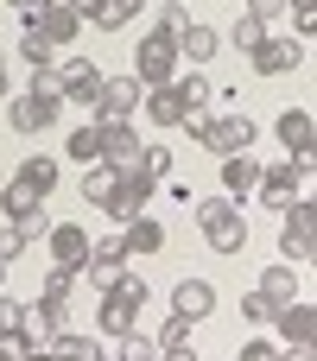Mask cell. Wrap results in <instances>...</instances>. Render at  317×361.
<instances>
[{
    "label": "cell",
    "instance_id": "1",
    "mask_svg": "<svg viewBox=\"0 0 317 361\" xmlns=\"http://www.w3.org/2000/svg\"><path fill=\"white\" fill-rule=\"evenodd\" d=\"M191 222L203 228L210 254H248V216H241L235 197H203V203H191Z\"/></svg>",
    "mask_w": 317,
    "mask_h": 361
},
{
    "label": "cell",
    "instance_id": "2",
    "mask_svg": "<svg viewBox=\"0 0 317 361\" xmlns=\"http://www.w3.org/2000/svg\"><path fill=\"white\" fill-rule=\"evenodd\" d=\"M146 305H152L146 279H140V273H127L114 292H102V305H95V330L121 343V336H133V330H140V311H146Z\"/></svg>",
    "mask_w": 317,
    "mask_h": 361
},
{
    "label": "cell",
    "instance_id": "3",
    "mask_svg": "<svg viewBox=\"0 0 317 361\" xmlns=\"http://www.w3.org/2000/svg\"><path fill=\"white\" fill-rule=\"evenodd\" d=\"M311 254H317V197L299 190V197L280 209V260H286V267H305Z\"/></svg>",
    "mask_w": 317,
    "mask_h": 361
},
{
    "label": "cell",
    "instance_id": "4",
    "mask_svg": "<svg viewBox=\"0 0 317 361\" xmlns=\"http://www.w3.org/2000/svg\"><path fill=\"white\" fill-rule=\"evenodd\" d=\"M178 70H184V57H178V38L152 25V32L140 38V51H133V70H127V76H133L140 89H165Z\"/></svg>",
    "mask_w": 317,
    "mask_h": 361
},
{
    "label": "cell",
    "instance_id": "5",
    "mask_svg": "<svg viewBox=\"0 0 317 361\" xmlns=\"http://www.w3.org/2000/svg\"><path fill=\"white\" fill-rule=\"evenodd\" d=\"M19 25L38 32L44 44H57V51H70V44L83 38V13L64 6V0H51V6H19Z\"/></svg>",
    "mask_w": 317,
    "mask_h": 361
},
{
    "label": "cell",
    "instance_id": "6",
    "mask_svg": "<svg viewBox=\"0 0 317 361\" xmlns=\"http://www.w3.org/2000/svg\"><path fill=\"white\" fill-rule=\"evenodd\" d=\"M152 190H159V184H152V178H146L140 165H127V171L114 178V190H108V203H102V216H108V222L121 228V222H133V216H146V203H152Z\"/></svg>",
    "mask_w": 317,
    "mask_h": 361
},
{
    "label": "cell",
    "instance_id": "7",
    "mask_svg": "<svg viewBox=\"0 0 317 361\" xmlns=\"http://www.w3.org/2000/svg\"><path fill=\"white\" fill-rule=\"evenodd\" d=\"M0 216H6L13 228H25L32 241H44V228H51V209H44V197H38L32 184H19V178L0 190Z\"/></svg>",
    "mask_w": 317,
    "mask_h": 361
},
{
    "label": "cell",
    "instance_id": "8",
    "mask_svg": "<svg viewBox=\"0 0 317 361\" xmlns=\"http://www.w3.org/2000/svg\"><path fill=\"white\" fill-rule=\"evenodd\" d=\"M254 140H261V127L248 121V114H210V127H203V152H216V159H229V152H254Z\"/></svg>",
    "mask_w": 317,
    "mask_h": 361
},
{
    "label": "cell",
    "instance_id": "9",
    "mask_svg": "<svg viewBox=\"0 0 317 361\" xmlns=\"http://www.w3.org/2000/svg\"><path fill=\"white\" fill-rule=\"evenodd\" d=\"M140 82L133 76H102V89H95V102H89V121H133L140 114Z\"/></svg>",
    "mask_w": 317,
    "mask_h": 361
},
{
    "label": "cell",
    "instance_id": "10",
    "mask_svg": "<svg viewBox=\"0 0 317 361\" xmlns=\"http://www.w3.org/2000/svg\"><path fill=\"white\" fill-rule=\"evenodd\" d=\"M305 51H311L305 38H273V32H267V38L248 51V63H254V76H286V70L305 63Z\"/></svg>",
    "mask_w": 317,
    "mask_h": 361
},
{
    "label": "cell",
    "instance_id": "11",
    "mask_svg": "<svg viewBox=\"0 0 317 361\" xmlns=\"http://www.w3.org/2000/svg\"><path fill=\"white\" fill-rule=\"evenodd\" d=\"M6 102H13V108H6V127H13V133H25V140H32V133H44V127H57V114H64V102H57V95H6Z\"/></svg>",
    "mask_w": 317,
    "mask_h": 361
},
{
    "label": "cell",
    "instance_id": "12",
    "mask_svg": "<svg viewBox=\"0 0 317 361\" xmlns=\"http://www.w3.org/2000/svg\"><path fill=\"white\" fill-rule=\"evenodd\" d=\"M95 89H102L95 57H64V63H57V95H64L70 108H89V102H95Z\"/></svg>",
    "mask_w": 317,
    "mask_h": 361
},
{
    "label": "cell",
    "instance_id": "13",
    "mask_svg": "<svg viewBox=\"0 0 317 361\" xmlns=\"http://www.w3.org/2000/svg\"><path fill=\"white\" fill-rule=\"evenodd\" d=\"M299 190H305L299 165H292V159H273V165H261V184H254V203H267V209H286V203H292Z\"/></svg>",
    "mask_w": 317,
    "mask_h": 361
},
{
    "label": "cell",
    "instance_id": "14",
    "mask_svg": "<svg viewBox=\"0 0 317 361\" xmlns=\"http://www.w3.org/2000/svg\"><path fill=\"white\" fill-rule=\"evenodd\" d=\"M44 254H51V267L83 273V260H89V228H83V222H51V228H44Z\"/></svg>",
    "mask_w": 317,
    "mask_h": 361
},
{
    "label": "cell",
    "instance_id": "15",
    "mask_svg": "<svg viewBox=\"0 0 317 361\" xmlns=\"http://www.w3.org/2000/svg\"><path fill=\"white\" fill-rule=\"evenodd\" d=\"M273 330H280V343H286V349H311V343H317V311H311V298L273 305Z\"/></svg>",
    "mask_w": 317,
    "mask_h": 361
},
{
    "label": "cell",
    "instance_id": "16",
    "mask_svg": "<svg viewBox=\"0 0 317 361\" xmlns=\"http://www.w3.org/2000/svg\"><path fill=\"white\" fill-rule=\"evenodd\" d=\"M273 133H280L286 159H311V152H317V121H311V108H305V102H299V108H286V114L273 121Z\"/></svg>",
    "mask_w": 317,
    "mask_h": 361
},
{
    "label": "cell",
    "instance_id": "17",
    "mask_svg": "<svg viewBox=\"0 0 317 361\" xmlns=\"http://www.w3.org/2000/svg\"><path fill=\"white\" fill-rule=\"evenodd\" d=\"M95 133H102V159H108L114 171H127V165L140 159V127H133V121H95Z\"/></svg>",
    "mask_w": 317,
    "mask_h": 361
},
{
    "label": "cell",
    "instance_id": "18",
    "mask_svg": "<svg viewBox=\"0 0 317 361\" xmlns=\"http://www.w3.org/2000/svg\"><path fill=\"white\" fill-rule=\"evenodd\" d=\"M254 184H261V159H254V152H229V159H222V197L248 203Z\"/></svg>",
    "mask_w": 317,
    "mask_h": 361
},
{
    "label": "cell",
    "instance_id": "19",
    "mask_svg": "<svg viewBox=\"0 0 317 361\" xmlns=\"http://www.w3.org/2000/svg\"><path fill=\"white\" fill-rule=\"evenodd\" d=\"M172 311L191 317V324H203V317L216 311V286H210V279H178V286H172Z\"/></svg>",
    "mask_w": 317,
    "mask_h": 361
},
{
    "label": "cell",
    "instance_id": "20",
    "mask_svg": "<svg viewBox=\"0 0 317 361\" xmlns=\"http://www.w3.org/2000/svg\"><path fill=\"white\" fill-rule=\"evenodd\" d=\"M13 178H19V184H32L38 197H51V190L64 184V165H57V152H25Z\"/></svg>",
    "mask_w": 317,
    "mask_h": 361
},
{
    "label": "cell",
    "instance_id": "21",
    "mask_svg": "<svg viewBox=\"0 0 317 361\" xmlns=\"http://www.w3.org/2000/svg\"><path fill=\"white\" fill-rule=\"evenodd\" d=\"M114 235H121L127 260H133V254H159V247H165V222H159V216H133V222H121Z\"/></svg>",
    "mask_w": 317,
    "mask_h": 361
},
{
    "label": "cell",
    "instance_id": "22",
    "mask_svg": "<svg viewBox=\"0 0 317 361\" xmlns=\"http://www.w3.org/2000/svg\"><path fill=\"white\" fill-rule=\"evenodd\" d=\"M216 51H222V32H216V25H197V19H191V25L178 32V57H184V63H210Z\"/></svg>",
    "mask_w": 317,
    "mask_h": 361
},
{
    "label": "cell",
    "instance_id": "23",
    "mask_svg": "<svg viewBox=\"0 0 317 361\" xmlns=\"http://www.w3.org/2000/svg\"><path fill=\"white\" fill-rule=\"evenodd\" d=\"M64 311H70V305H51V298H32V305H25V336H32V343H51V336L64 330Z\"/></svg>",
    "mask_w": 317,
    "mask_h": 361
},
{
    "label": "cell",
    "instance_id": "24",
    "mask_svg": "<svg viewBox=\"0 0 317 361\" xmlns=\"http://www.w3.org/2000/svg\"><path fill=\"white\" fill-rule=\"evenodd\" d=\"M140 6H146V0H95V6H89V25H95V32H127V25L140 19Z\"/></svg>",
    "mask_w": 317,
    "mask_h": 361
},
{
    "label": "cell",
    "instance_id": "25",
    "mask_svg": "<svg viewBox=\"0 0 317 361\" xmlns=\"http://www.w3.org/2000/svg\"><path fill=\"white\" fill-rule=\"evenodd\" d=\"M114 178H121V171H114L108 159H95V165H83V178H76V197L102 209V203H108V190H114Z\"/></svg>",
    "mask_w": 317,
    "mask_h": 361
},
{
    "label": "cell",
    "instance_id": "26",
    "mask_svg": "<svg viewBox=\"0 0 317 361\" xmlns=\"http://www.w3.org/2000/svg\"><path fill=\"white\" fill-rule=\"evenodd\" d=\"M254 292H267L273 305H292V298H299V267H286V260H273V267L261 273V286H254Z\"/></svg>",
    "mask_w": 317,
    "mask_h": 361
},
{
    "label": "cell",
    "instance_id": "27",
    "mask_svg": "<svg viewBox=\"0 0 317 361\" xmlns=\"http://www.w3.org/2000/svg\"><path fill=\"white\" fill-rule=\"evenodd\" d=\"M44 349H51L57 361H95V355H102V343H95V336H83V330H57Z\"/></svg>",
    "mask_w": 317,
    "mask_h": 361
},
{
    "label": "cell",
    "instance_id": "28",
    "mask_svg": "<svg viewBox=\"0 0 317 361\" xmlns=\"http://www.w3.org/2000/svg\"><path fill=\"white\" fill-rule=\"evenodd\" d=\"M222 38H229V44H235V51H254V44H261V38H267V19H261V13H254V6H241V13H235V25H229V32H222Z\"/></svg>",
    "mask_w": 317,
    "mask_h": 361
},
{
    "label": "cell",
    "instance_id": "29",
    "mask_svg": "<svg viewBox=\"0 0 317 361\" xmlns=\"http://www.w3.org/2000/svg\"><path fill=\"white\" fill-rule=\"evenodd\" d=\"M172 95L184 102V114H191V108H210V102H216V89H210V76H197V70H191V76L178 70V76H172Z\"/></svg>",
    "mask_w": 317,
    "mask_h": 361
},
{
    "label": "cell",
    "instance_id": "30",
    "mask_svg": "<svg viewBox=\"0 0 317 361\" xmlns=\"http://www.w3.org/2000/svg\"><path fill=\"white\" fill-rule=\"evenodd\" d=\"M64 152H70L76 165H95V159H102V133H95V121H83V127L64 140Z\"/></svg>",
    "mask_w": 317,
    "mask_h": 361
},
{
    "label": "cell",
    "instance_id": "31",
    "mask_svg": "<svg viewBox=\"0 0 317 361\" xmlns=\"http://www.w3.org/2000/svg\"><path fill=\"white\" fill-rule=\"evenodd\" d=\"M83 279H89L95 292H114V286L127 279V260H95V254H89V260H83Z\"/></svg>",
    "mask_w": 317,
    "mask_h": 361
},
{
    "label": "cell",
    "instance_id": "32",
    "mask_svg": "<svg viewBox=\"0 0 317 361\" xmlns=\"http://www.w3.org/2000/svg\"><path fill=\"white\" fill-rule=\"evenodd\" d=\"M76 279H83V273H70V267H44V286H38V298H51V305H70V298H76Z\"/></svg>",
    "mask_w": 317,
    "mask_h": 361
},
{
    "label": "cell",
    "instance_id": "33",
    "mask_svg": "<svg viewBox=\"0 0 317 361\" xmlns=\"http://www.w3.org/2000/svg\"><path fill=\"white\" fill-rule=\"evenodd\" d=\"M133 165H140L152 184H165V178H172V146H140V159H133Z\"/></svg>",
    "mask_w": 317,
    "mask_h": 361
},
{
    "label": "cell",
    "instance_id": "34",
    "mask_svg": "<svg viewBox=\"0 0 317 361\" xmlns=\"http://www.w3.org/2000/svg\"><path fill=\"white\" fill-rule=\"evenodd\" d=\"M19 57H25L32 70H44V63H57V44H44L38 32H19Z\"/></svg>",
    "mask_w": 317,
    "mask_h": 361
},
{
    "label": "cell",
    "instance_id": "35",
    "mask_svg": "<svg viewBox=\"0 0 317 361\" xmlns=\"http://www.w3.org/2000/svg\"><path fill=\"white\" fill-rule=\"evenodd\" d=\"M121 361H159V343L146 336V330H133V336H121V349H114Z\"/></svg>",
    "mask_w": 317,
    "mask_h": 361
},
{
    "label": "cell",
    "instance_id": "36",
    "mask_svg": "<svg viewBox=\"0 0 317 361\" xmlns=\"http://www.w3.org/2000/svg\"><path fill=\"white\" fill-rule=\"evenodd\" d=\"M152 343H159V349H184V343H191V317H178V311H172V317L159 324V336H152Z\"/></svg>",
    "mask_w": 317,
    "mask_h": 361
},
{
    "label": "cell",
    "instance_id": "37",
    "mask_svg": "<svg viewBox=\"0 0 317 361\" xmlns=\"http://www.w3.org/2000/svg\"><path fill=\"white\" fill-rule=\"evenodd\" d=\"M241 317H248L254 330H267V324H273V298H267V292H248V298H241Z\"/></svg>",
    "mask_w": 317,
    "mask_h": 361
},
{
    "label": "cell",
    "instance_id": "38",
    "mask_svg": "<svg viewBox=\"0 0 317 361\" xmlns=\"http://www.w3.org/2000/svg\"><path fill=\"white\" fill-rule=\"evenodd\" d=\"M184 25H191V6H184V0H165V6H159V32H172V38H178Z\"/></svg>",
    "mask_w": 317,
    "mask_h": 361
},
{
    "label": "cell",
    "instance_id": "39",
    "mask_svg": "<svg viewBox=\"0 0 317 361\" xmlns=\"http://www.w3.org/2000/svg\"><path fill=\"white\" fill-rule=\"evenodd\" d=\"M25 247H32V235H25V228H13V222H6V228H0V260H6V267H13V260H19V254H25Z\"/></svg>",
    "mask_w": 317,
    "mask_h": 361
},
{
    "label": "cell",
    "instance_id": "40",
    "mask_svg": "<svg viewBox=\"0 0 317 361\" xmlns=\"http://www.w3.org/2000/svg\"><path fill=\"white\" fill-rule=\"evenodd\" d=\"M235 361H280V343H267V336H248V343L235 349Z\"/></svg>",
    "mask_w": 317,
    "mask_h": 361
},
{
    "label": "cell",
    "instance_id": "41",
    "mask_svg": "<svg viewBox=\"0 0 317 361\" xmlns=\"http://www.w3.org/2000/svg\"><path fill=\"white\" fill-rule=\"evenodd\" d=\"M25 349H32L25 330H0V361H25Z\"/></svg>",
    "mask_w": 317,
    "mask_h": 361
},
{
    "label": "cell",
    "instance_id": "42",
    "mask_svg": "<svg viewBox=\"0 0 317 361\" xmlns=\"http://www.w3.org/2000/svg\"><path fill=\"white\" fill-rule=\"evenodd\" d=\"M0 330H25V298H6L0 292Z\"/></svg>",
    "mask_w": 317,
    "mask_h": 361
},
{
    "label": "cell",
    "instance_id": "43",
    "mask_svg": "<svg viewBox=\"0 0 317 361\" xmlns=\"http://www.w3.org/2000/svg\"><path fill=\"white\" fill-rule=\"evenodd\" d=\"M89 254H95V260H127V247H121V235H102V241H89Z\"/></svg>",
    "mask_w": 317,
    "mask_h": 361
},
{
    "label": "cell",
    "instance_id": "44",
    "mask_svg": "<svg viewBox=\"0 0 317 361\" xmlns=\"http://www.w3.org/2000/svg\"><path fill=\"white\" fill-rule=\"evenodd\" d=\"M292 32L311 44V32H317V6H292Z\"/></svg>",
    "mask_w": 317,
    "mask_h": 361
},
{
    "label": "cell",
    "instance_id": "45",
    "mask_svg": "<svg viewBox=\"0 0 317 361\" xmlns=\"http://www.w3.org/2000/svg\"><path fill=\"white\" fill-rule=\"evenodd\" d=\"M159 361H197V349L184 343V349H159Z\"/></svg>",
    "mask_w": 317,
    "mask_h": 361
},
{
    "label": "cell",
    "instance_id": "46",
    "mask_svg": "<svg viewBox=\"0 0 317 361\" xmlns=\"http://www.w3.org/2000/svg\"><path fill=\"white\" fill-rule=\"evenodd\" d=\"M13 95V70H6V57H0V102Z\"/></svg>",
    "mask_w": 317,
    "mask_h": 361
},
{
    "label": "cell",
    "instance_id": "47",
    "mask_svg": "<svg viewBox=\"0 0 317 361\" xmlns=\"http://www.w3.org/2000/svg\"><path fill=\"white\" fill-rule=\"evenodd\" d=\"M25 361H57V355H51L44 343H32V349H25Z\"/></svg>",
    "mask_w": 317,
    "mask_h": 361
},
{
    "label": "cell",
    "instance_id": "48",
    "mask_svg": "<svg viewBox=\"0 0 317 361\" xmlns=\"http://www.w3.org/2000/svg\"><path fill=\"white\" fill-rule=\"evenodd\" d=\"M280 361H311V349H280Z\"/></svg>",
    "mask_w": 317,
    "mask_h": 361
},
{
    "label": "cell",
    "instance_id": "49",
    "mask_svg": "<svg viewBox=\"0 0 317 361\" xmlns=\"http://www.w3.org/2000/svg\"><path fill=\"white\" fill-rule=\"evenodd\" d=\"M64 6H76V13H83V19H89V6H95V0H64Z\"/></svg>",
    "mask_w": 317,
    "mask_h": 361
},
{
    "label": "cell",
    "instance_id": "50",
    "mask_svg": "<svg viewBox=\"0 0 317 361\" xmlns=\"http://www.w3.org/2000/svg\"><path fill=\"white\" fill-rule=\"evenodd\" d=\"M0 292H6V260H0Z\"/></svg>",
    "mask_w": 317,
    "mask_h": 361
},
{
    "label": "cell",
    "instance_id": "51",
    "mask_svg": "<svg viewBox=\"0 0 317 361\" xmlns=\"http://www.w3.org/2000/svg\"><path fill=\"white\" fill-rule=\"evenodd\" d=\"M25 6H51V0H25Z\"/></svg>",
    "mask_w": 317,
    "mask_h": 361
},
{
    "label": "cell",
    "instance_id": "52",
    "mask_svg": "<svg viewBox=\"0 0 317 361\" xmlns=\"http://www.w3.org/2000/svg\"><path fill=\"white\" fill-rule=\"evenodd\" d=\"M95 361H121V355H95Z\"/></svg>",
    "mask_w": 317,
    "mask_h": 361
},
{
    "label": "cell",
    "instance_id": "53",
    "mask_svg": "<svg viewBox=\"0 0 317 361\" xmlns=\"http://www.w3.org/2000/svg\"><path fill=\"white\" fill-rule=\"evenodd\" d=\"M6 6H25V0H6Z\"/></svg>",
    "mask_w": 317,
    "mask_h": 361
}]
</instances>
